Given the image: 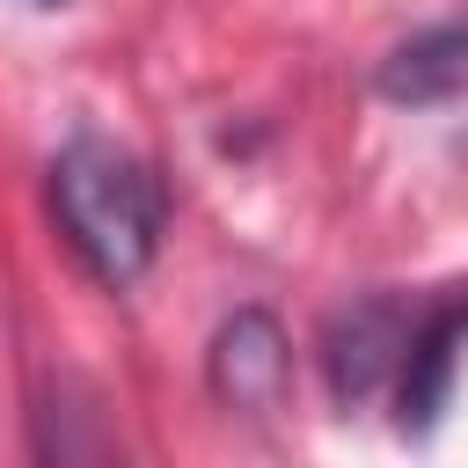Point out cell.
I'll list each match as a JSON object with an SVG mask.
<instances>
[{
  "instance_id": "cell-1",
  "label": "cell",
  "mask_w": 468,
  "mask_h": 468,
  "mask_svg": "<svg viewBox=\"0 0 468 468\" xmlns=\"http://www.w3.org/2000/svg\"><path fill=\"white\" fill-rule=\"evenodd\" d=\"M51 212H58L66 249L110 292L139 285L154 271V256H161V234H168V190H161V176L132 146L102 139V132H73L51 154Z\"/></svg>"
},
{
  "instance_id": "cell-2",
  "label": "cell",
  "mask_w": 468,
  "mask_h": 468,
  "mask_svg": "<svg viewBox=\"0 0 468 468\" xmlns=\"http://www.w3.org/2000/svg\"><path fill=\"white\" fill-rule=\"evenodd\" d=\"M410 329H417V307H402L395 292H358L351 307L329 314V336H322V380H329L336 410H366L373 395H395Z\"/></svg>"
},
{
  "instance_id": "cell-3",
  "label": "cell",
  "mask_w": 468,
  "mask_h": 468,
  "mask_svg": "<svg viewBox=\"0 0 468 468\" xmlns=\"http://www.w3.org/2000/svg\"><path fill=\"white\" fill-rule=\"evenodd\" d=\"M461 358H468V285L417 307V329H410V351H402V373H395V424L402 431H431L446 417Z\"/></svg>"
},
{
  "instance_id": "cell-4",
  "label": "cell",
  "mask_w": 468,
  "mask_h": 468,
  "mask_svg": "<svg viewBox=\"0 0 468 468\" xmlns=\"http://www.w3.org/2000/svg\"><path fill=\"white\" fill-rule=\"evenodd\" d=\"M205 373H212V395L227 410H271L278 388H285V373H292V344H285L278 314L271 307H234L212 329Z\"/></svg>"
},
{
  "instance_id": "cell-5",
  "label": "cell",
  "mask_w": 468,
  "mask_h": 468,
  "mask_svg": "<svg viewBox=\"0 0 468 468\" xmlns=\"http://www.w3.org/2000/svg\"><path fill=\"white\" fill-rule=\"evenodd\" d=\"M373 88H380L388 102H402V110L453 102V95L468 88V15H453V22H431V29L402 37V44L380 58Z\"/></svg>"
},
{
  "instance_id": "cell-6",
  "label": "cell",
  "mask_w": 468,
  "mask_h": 468,
  "mask_svg": "<svg viewBox=\"0 0 468 468\" xmlns=\"http://www.w3.org/2000/svg\"><path fill=\"white\" fill-rule=\"evenodd\" d=\"M29 7H58V0H29Z\"/></svg>"
}]
</instances>
